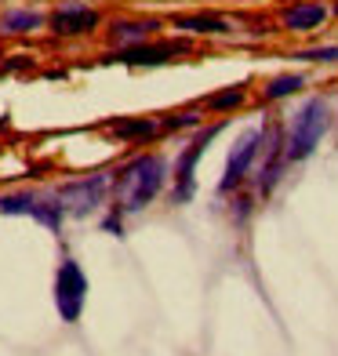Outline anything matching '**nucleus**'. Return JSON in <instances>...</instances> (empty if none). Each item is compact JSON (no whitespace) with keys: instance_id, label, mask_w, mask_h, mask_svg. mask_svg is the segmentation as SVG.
<instances>
[{"instance_id":"obj_13","label":"nucleus","mask_w":338,"mask_h":356,"mask_svg":"<svg viewBox=\"0 0 338 356\" xmlns=\"http://www.w3.org/2000/svg\"><path fill=\"white\" fill-rule=\"evenodd\" d=\"M160 29V22L156 19H146V22H113V44H120V47H131V44H146L153 33Z\"/></svg>"},{"instance_id":"obj_10","label":"nucleus","mask_w":338,"mask_h":356,"mask_svg":"<svg viewBox=\"0 0 338 356\" xmlns=\"http://www.w3.org/2000/svg\"><path fill=\"white\" fill-rule=\"evenodd\" d=\"M328 8L324 4H316V0H302V4H291L284 15H280V22L284 29H291V33H313V29H320L328 22Z\"/></svg>"},{"instance_id":"obj_8","label":"nucleus","mask_w":338,"mask_h":356,"mask_svg":"<svg viewBox=\"0 0 338 356\" xmlns=\"http://www.w3.org/2000/svg\"><path fill=\"white\" fill-rule=\"evenodd\" d=\"M51 33L58 37H80V33H91L95 26H99V11L88 8V4H77V0H66V4H58L51 11Z\"/></svg>"},{"instance_id":"obj_3","label":"nucleus","mask_w":338,"mask_h":356,"mask_svg":"<svg viewBox=\"0 0 338 356\" xmlns=\"http://www.w3.org/2000/svg\"><path fill=\"white\" fill-rule=\"evenodd\" d=\"M0 215H29L40 225H47L51 233H58L66 207H62L58 193H4L0 197Z\"/></svg>"},{"instance_id":"obj_21","label":"nucleus","mask_w":338,"mask_h":356,"mask_svg":"<svg viewBox=\"0 0 338 356\" xmlns=\"http://www.w3.org/2000/svg\"><path fill=\"white\" fill-rule=\"evenodd\" d=\"M331 15H338V0H335V4H331Z\"/></svg>"},{"instance_id":"obj_15","label":"nucleus","mask_w":338,"mask_h":356,"mask_svg":"<svg viewBox=\"0 0 338 356\" xmlns=\"http://www.w3.org/2000/svg\"><path fill=\"white\" fill-rule=\"evenodd\" d=\"M298 88H305V76L302 73H284V76H273L266 91H262V99L266 102H277V99H287V95H295Z\"/></svg>"},{"instance_id":"obj_1","label":"nucleus","mask_w":338,"mask_h":356,"mask_svg":"<svg viewBox=\"0 0 338 356\" xmlns=\"http://www.w3.org/2000/svg\"><path fill=\"white\" fill-rule=\"evenodd\" d=\"M164 182H168V160L160 153H142L131 164H124L117 171V178H113L120 215H135L142 207H150L160 197Z\"/></svg>"},{"instance_id":"obj_9","label":"nucleus","mask_w":338,"mask_h":356,"mask_svg":"<svg viewBox=\"0 0 338 356\" xmlns=\"http://www.w3.org/2000/svg\"><path fill=\"white\" fill-rule=\"evenodd\" d=\"M186 44L179 40H164V44H131V47H117V58L124 62V66H164V62H171L175 55H182Z\"/></svg>"},{"instance_id":"obj_19","label":"nucleus","mask_w":338,"mask_h":356,"mask_svg":"<svg viewBox=\"0 0 338 356\" xmlns=\"http://www.w3.org/2000/svg\"><path fill=\"white\" fill-rule=\"evenodd\" d=\"M193 124H200V117H197V113H179V117H168L164 120V127H168V131H179V127H193Z\"/></svg>"},{"instance_id":"obj_17","label":"nucleus","mask_w":338,"mask_h":356,"mask_svg":"<svg viewBox=\"0 0 338 356\" xmlns=\"http://www.w3.org/2000/svg\"><path fill=\"white\" fill-rule=\"evenodd\" d=\"M244 84H233V88H225L222 95H211L207 99V109H215V113H225V109H236L240 102H244Z\"/></svg>"},{"instance_id":"obj_4","label":"nucleus","mask_w":338,"mask_h":356,"mask_svg":"<svg viewBox=\"0 0 338 356\" xmlns=\"http://www.w3.org/2000/svg\"><path fill=\"white\" fill-rule=\"evenodd\" d=\"M262 145H266V127H248V131L233 142L230 156H225V171L218 178V193H233L244 182L255 168V160L262 156Z\"/></svg>"},{"instance_id":"obj_2","label":"nucleus","mask_w":338,"mask_h":356,"mask_svg":"<svg viewBox=\"0 0 338 356\" xmlns=\"http://www.w3.org/2000/svg\"><path fill=\"white\" fill-rule=\"evenodd\" d=\"M331 127V109L328 102L320 99H305L298 106V113L291 117V124H287V135H284V153H287V164H298V160L313 156L320 138L328 135Z\"/></svg>"},{"instance_id":"obj_20","label":"nucleus","mask_w":338,"mask_h":356,"mask_svg":"<svg viewBox=\"0 0 338 356\" xmlns=\"http://www.w3.org/2000/svg\"><path fill=\"white\" fill-rule=\"evenodd\" d=\"M102 229H106V233H113V236H120V233H124V222H120V215H109V218L102 222Z\"/></svg>"},{"instance_id":"obj_11","label":"nucleus","mask_w":338,"mask_h":356,"mask_svg":"<svg viewBox=\"0 0 338 356\" xmlns=\"http://www.w3.org/2000/svg\"><path fill=\"white\" fill-rule=\"evenodd\" d=\"M287 164V153H284V138H273L269 145H262V168H259V193H273V186L280 182V171Z\"/></svg>"},{"instance_id":"obj_18","label":"nucleus","mask_w":338,"mask_h":356,"mask_svg":"<svg viewBox=\"0 0 338 356\" xmlns=\"http://www.w3.org/2000/svg\"><path fill=\"white\" fill-rule=\"evenodd\" d=\"M298 62H320V66H335L338 62V44L331 47H305V51H295Z\"/></svg>"},{"instance_id":"obj_14","label":"nucleus","mask_w":338,"mask_h":356,"mask_svg":"<svg viewBox=\"0 0 338 356\" xmlns=\"http://www.w3.org/2000/svg\"><path fill=\"white\" fill-rule=\"evenodd\" d=\"M44 26V15H37V11H8L4 19H0V29L4 33H33V29H40Z\"/></svg>"},{"instance_id":"obj_6","label":"nucleus","mask_w":338,"mask_h":356,"mask_svg":"<svg viewBox=\"0 0 338 356\" xmlns=\"http://www.w3.org/2000/svg\"><path fill=\"white\" fill-rule=\"evenodd\" d=\"M106 189H109V175L99 171V175H88V178H77V182H66L58 189V200L66 207V215L84 218L91 211H99V204L106 200Z\"/></svg>"},{"instance_id":"obj_12","label":"nucleus","mask_w":338,"mask_h":356,"mask_svg":"<svg viewBox=\"0 0 338 356\" xmlns=\"http://www.w3.org/2000/svg\"><path fill=\"white\" fill-rule=\"evenodd\" d=\"M175 29H186V33H200V37H225L233 33V22L218 19V15H179Z\"/></svg>"},{"instance_id":"obj_5","label":"nucleus","mask_w":338,"mask_h":356,"mask_svg":"<svg viewBox=\"0 0 338 356\" xmlns=\"http://www.w3.org/2000/svg\"><path fill=\"white\" fill-rule=\"evenodd\" d=\"M84 302H88V277L73 258L58 266L55 273V309L62 323H77L80 313H84Z\"/></svg>"},{"instance_id":"obj_7","label":"nucleus","mask_w":338,"mask_h":356,"mask_svg":"<svg viewBox=\"0 0 338 356\" xmlns=\"http://www.w3.org/2000/svg\"><path fill=\"white\" fill-rule=\"evenodd\" d=\"M222 131V124H211V127H204V131L193 138L186 149H182V156L175 160V200L179 204H186L189 197H193V189H197V164H200V156H204V149L215 142V135Z\"/></svg>"},{"instance_id":"obj_16","label":"nucleus","mask_w":338,"mask_h":356,"mask_svg":"<svg viewBox=\"0 0 338 356\" xmlns=\"http://www.w3.org/2000/svg\"><path fill=\"white\" fill-rule=\"evenodd\" d=\"M160 127H164V124H156V120H150V117H138V120H120V124H113V131H117L120 138H127V142H135V138H153Z\"/></svg>"}]
</instances>
